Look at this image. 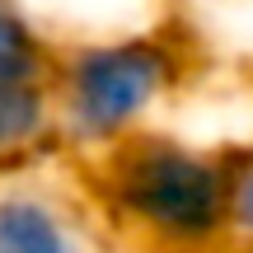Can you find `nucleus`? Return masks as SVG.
Listing matches in <instances>:
<instances>
[{
	"label": "nucleus",
	"instance_id": "obj_1",
	"mask_svg": "<svg viewBox=\"0 0 253 253\" xmlns=\"http://www.w3.org/2000/svg\"><path fill=\"white\" fill-rule=\"evenodd\" d=\"M94 216L113 244H155L188 253L230 249V150L160 122L75 164Z\"/></svg>",
	"mask_w": 253,
	"mask_h": 253
},
{
	"label": "nucleus",
	"instance_id": "obj_2",
	"mask_svg": "<svg viewBox=\"0 0 253 253\" xmlns=\"http://www.w3.org/2000/svg\"><path fill=\"white\" fill-rule=\"evenodd\" d=\"M192 80V42L169 19L61 38L52 56V103L71 164L99 160L136 131L169 122Z\"/></svg>",
	"mask_w": 253,
	"mask_h": 253
},
{
	"label": "nucleus",
	"instance_id": "obj_3",
	"mask_svg": "<svg viewBox=\"0 0 253 253\" xmlns=\"http://www.w3.org/2000/svg\"><path fill=\"white\" fill-rule=\"evenodd\" d=\"M0 253H118L75 169L0 178Z\"/></svg>",
	"mask_w": 253,
	"mask_h": 253
},
{
	"label": "nucleus",
	"instance_id": "obj_4",
	"mask_svg": "<svg viewBox=\"0 0 253 253\" xmlns=\"http://www.w3.org/2000/svg\"><path fill=\"white\" fill-rule=\"evenodd\" d=\"M75 169L47 80H0V178Z\"/></svg>",
	"mask_w": 253,
	"mask_h": 253
},
{
	"label": "nucleus",
	"instance_id": "obj_5",
	"mask_svg": "<svg viewBox=\"0 0 253 253\" xmlns=\"http://www.w3.org/2000/svg\"><path fill=\"white\" fill-rule=\"evenodd\" d=\"M56 38L24 0H0V80H47Z\"/></svg>",
	"mask_w": 253,
	"mask_h": 253
},
{
	"label": "nucleus",
	"instance_id": "obj_6",
	"mask_svg": "<svg viewBox=\"0 0 253 253\" xmlns=\"http://www.w3.org/2000/svg\"><path fill=\"white\" fill-rule=\"evenodd\" d=\"M230 249L253 253V141L230 150Z\"/></svg>",
	"mask_w": 253,
	"mask_h": 253
},
{
	"label": "nucleus",
	"instance_id": "obj_7",
	"mask_svg": "<svg viewBox=\"0 0 253 253\" xmlns=\"http://www.w3.org/2000/svg\"><path fill=\"white\" fill-rule=\"evenodd\" d=\"M118 253H188V249H155V244H118Z\"/></svg>",
	"mask_w": 253,
	"mask_h": 253
},
{
	"label": "nucleus",
	"instance_id": "obj_8",
	"mask_svg": "<svg viewBox=\"0 0 253 253\" xmlns=\"http://www.w3.org/2000/svg\"><path fill=\"white\" fill-rule=\"evenodd\" d=\"M225 253H244V249H225Z\"/></svg>",
	"mask_w": 253,
	"mask_h": 253
}]
</instances>
